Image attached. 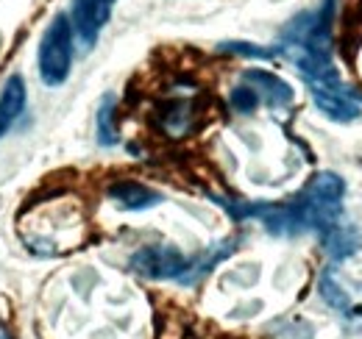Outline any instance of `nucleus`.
Wrapping results in <instances>:
<instances>
[{
  "label": "nucleus",
  "mask_w": 362,
  "mask_h": 339,
  "mask_svg": "<svg viewBox=\"0 0 362 339\" xmlns=\"http://www.w3.org/2000/svg\"><path fill=\"white\" fill-rule=\"evenodd\" d=\"M323 245H326V254L332 256L334 261H343L349 256H354L362 245V234L360 228H354L351 222H340L337 228H332L329 234H323Z\"/></svg>",
  "instance_id": "obj_11"
},
{
  "label": "nucleus",
  "mask_w": 362,
  "mask_h": 339,
  "mask_svg": "<svg viewBox=\"0 0 362 339\" xmlns=\"http://www.w3.org/2000/svg\"><path fill=\"white\" fill-rule=\"evenodd\" d=\"M195 120V112L189 103H173L168 112H162V128L170 133V136H184Z\"/></svg>",
  "instance_id": "obj_13"
},
{
  "label": "nucleus",
  "mask_w": 362,
  "mask_h": 339,
  "mask_svg": "<svg viewBox=\"0 0 362 339\" xmlns=\"http://www.w3.org/2000/svg\"><path fill=\"white\" fill-rule=\"evenodd\" d=\"M320 297L351 326H362V290L354 292L343 275L337 273V267H326L320 275Z\"/></svg>",
  "instance_id": "obj_6"
},
{
  "label": "nucleus",
  "mask_w": 362,
  "mask_h": 339,
  "mask_svg": "<svg viewBox=\"0 0 362 339\" xmlns=\"http://www.w3.org/2000/svg\"><path fill=\"white\" fill-rule=\"evenodd\" d=\"M109 201L123 212H145L162 203V195L139 181H117L109 186Z\"/></svg>",
  "instance_id": "obj_7"
},
{
  "label": "nucleus",
  "mask_w": 362,
  "mask_h": 339,
  "mask_svg": "<svg viewBox=\"0 0 362 339\" xmlns=\"http://www.w3.org/2000/svg\"><path fill=\"white\" fill-rule=\"evenodd\" d=\"M221 50H228V53H240V56H251V59H271L273 53L265 50V47H257L251 42H223Z\"/></svg>",
  "instance_id": "obj_16"
},
{
  "label": "nucleus",
  "mask_w": 362,
  "mask_h": 339,
  "mask_svg": "<svg viewBox=\"0 0 362 339\" xmlns=\"http://www.w3.org/2000/svg\"><path fill=\"white\" fill-rule=\"evenodd\" d=\"M187 256L181 254L176 245H145L132 256V270L142 278H153V281H165L173 278L179 281L181 273L187 270Z\"/></svg>",
  "instance_id": "obj_4"
},
{
  "label": "nucleus",
  "mask_w": 362,
  "mask_h": 339,
  "mask_svg": "<svg viewBox=\"0 0 362 339\" xmlns=\"http://www.w3.org/2000/svg\"><path fill=\"white\" fill-rule=\"evenodd\" d=\"M234 239H226V242H218V245H212L209 251H204L201 256H195L192 261H187V270L181 273L179 284H184V287H189V284H198L215 264H221L226 256L234 254Z\"/></svg>",
  "instance_id": "obj_10"
},
{
  "label": "nucleus",
  "mask_w": 362,
  "mask_h": 339,
  "mask_svg": "<svg viewBox=\"0 0 362 339\" xmlns=\"http://www.w3.org/2000/svg\"><path fill=\"white\" fill-rule=\"evenodd\" d=\"M28 100V89L20 76H8L6 84L0 89V139L11 131V126L23 117Z\"/></svg>",
  "instance_id": "obj_9"
},
{
  "label": "nucleus",
  "mask_w": 362,
  "mask_h": 339,
  "mask_svg": "<svg viewBox=\"0 0 362 339\" xmlns=\"http://www.w3.org/2000/svg\"><path fill=\"white\" fill-rule=\"evenodd\" d=\"M73 50H76V37H73V25L67 14H56L45 28L42 40H40V56H37V67H40V78L42 84L56 89L67 81L70 67H73Z\"/></svg>",
  "instance_id": "obj_3"
},
{
  "label": "nucleus",
  "mask_w": 362,
  "mask_h": 339,
  "mask_svg": "<svg viewBox=\"0 0 362 339\" xmlns=\"http://www.w3.org/2000/svg\"><path fill=\"white\" fill-rule=\"evenodd\" d=\"M117 0H73L70 3V25H73V37L84 50H90L98 42L103 25L112 17Z\"/></svg>",
  "instance_id": "obj_5"
},
{
  "label": "nucleus",
  "mask_w": 362,
  "mask_h": 339,
  "mask_svg": "<svg viewBox=\"0 0 362 339\" xmlns=\"http://www.w3.org/2000/svg\"><path fill=\"white\" fill-rule=\"evenodd\" d=\"M98 142L103 148H115L120 142L117 133V112H115V95H106L98 106Z\"/></svg>",
  "instance_id": "obj_12"
},
{
  "label": "nucleus",
  "mask_w": 362,
  "mask_h": 339,
  "mask_svg": "<svg viewBox=\"0 0 362 339\" xmlns=\"http://www.w3.org/2000/svg\"><path fill=\"white\" fill-rule=\"evenodd\" d=\"M231 103H234V109H237L240 114H251V112L259 106V95H257L251 86H237V89L231 92Z\"/></svg>",
  "instance_id": "obj_15"
},
{
  "label": "nucleus",
  "mask_w": 362,
  "mask_h": 339,
  "mask_svg": "<svg viewBox=\"0 0 362 339\" xmlns=\"http://www.w3.org/2000/svg\"><path fill=\"white\" fill-rule=\"evenodd\" d=\"M343 198H346V181L337 172H317L310 184L293 198L296 212L301 217L304 231L329 234L343 222Z\"/></svg>",
  "instance_id": "obj_2"
},
{
  "label": "nucleus",
  "mask_w": 362,
  "mask_h": 339,
  "mask_svg": "<svg viewBox=\"0 0 362 339\" xmlns=\"http://www.w3.org/2000/svg\"><path fill=\"white\" fill-rule=\"evenodd\" d=\"M243 81L254 84L251 89L259 95V100H265L271 109H284L293 103V89L287 81H281L279 76H273L268 70H245Z\"/></svg>",
  "instance_id": "obj_8"
},
{
  "label": "nucleus",
  "mask_w": 362,
  "mask_h": 339,
  "mask_svg": "<svg viewBox=\"0 0 362 339\" xmlns=\"http://www.w3.org/2000/svg\"><path fill=\"white\" fill-rule=\"evenodd\" d=\"M273 328H279V334H273L276 339H313V328L301 320H281Z\"/></svg>",
  "instance_id": "obj_14"
},
{
  "label": "nucleus",
  "mask_w": 362,
  "mask_h": 339,
  "mask_svg": "<svg viewBox=\"0 0 362 339\" xmlns=\"http://www.w3.org/2000/svg\"><path fill=\"white\" fill-rule=\"evenodd\" d=\"M337 0H320L298 11L279 34L276 53L287 59L310 86L315 106L334 123H351L362 114V97L343 81L332 59V23Z\"/></svg>",
  "instance_id": "obj_1"
}]
</instances>
